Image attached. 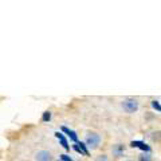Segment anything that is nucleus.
I'll return each mask as SVG.
<instances>
[{
  "label": "nucleus",
  "mask_w": 161,
  "mask_h": 161,
  "mask_svg": "<svg viewBox=\"0 0 161 161\" xmlns=\"http://www.w3.org/2000/svg\"><path fill=\"white\" fill-rule=\"evenodd\" d=\"M58 161H62V160H58Z\"/></svg>",
  "instance_id": "nucleus-14"
},
{
  "label": "nucleus",
  "mask_w": 161,
  "mask_h": 161,
  "mask_svg": "<svg viewBox=\"0 0 161 161\" xmlns=\"http://www.w3.org/2000/svg\"><path fill=\"white\" fill-rule=\"evenodd\" d=\"M35 160L36 161H53V154L48 150H38L36 154H35Z\"/></svg>",
  "instance_id": "nucleus-3"
},
{
  "label": "nucleus",
  "mask_w": 161,
  "mask_h": 161,
  "mask_svg": "<svg viewBox=\"0 0 161 161\" xmlns=\"http://www.w3.org/2000/svg\"><path fill=\"white\" fill-rule=\"evenodd\" d=\"M60 160L62 161H73V158L70 157V156H67V154H60Z\"/></svg>",
  "instance_id": "nucleus-12"
},
{
  "label": "nucleus",
  "mask_w": 161,
  "mask_h": 161,
  "mask_svg": "<svg viewBox=\"0 0 161 161\" xmlns=\"http://www.w3.org/2000/svg\"><path fill=\"white\" fill-rule=\"evenodd\" d=\"M85 144L92 150L98 149L99 144H101V136L97 132H87L86 138H85Z\"/></svg>",
  "instance_id": "nucleus-1"
},
{
  "label": "nucleus",
  "mask_w": 161,
  "mask_h": 161,
  "mask_svg": "<svg viewBox=\"0 0 161 161\" xmlns=\"http://www.w3.org/2000/svg\"><path fill=\"white\" fill-rule=\"evenodd\" d=\"M152 106H153V109H156V110H158V112H161V105H160L158 101H152Z\"/></svg>",
  "instance_id": "nucleus-10"
},
{
  "label": "nucleus",
  "mask_w": 161,
  "mask_h": 161,
  "mask_svg": "<svg viewBox=\"0 0 161 161\" xmlns=\"http://www.w3.org/2000/svg\"><path fill=\"white\" fill-rule=\"evenodd\" d=\"M112 152H113V154L115 156V157H121V156L125 153V145H122V144H115L114 147L112 148Z\"/></svg>",
  "instance_id": "nucleus-4"
},
{
  "label": "nucleus",
  "mask_w": 161,
  "mask_h": 161,
  "mask_svg": "<svg viewBox=\"0 0 161 161\" xmlns=\"http://www.w3.org/2000/svg\"><path fill=\"white\" fill-rule=\"evenodd\" d=\"M132 145L133 148H140L141 150H144V152H147V153H149L150 152V148L148 147L147 144H144V142H141V141H132Z\"/></svg>",
  "instance_id": "nucleus-6"
},
{
  "label": "nucleus",
  "mask_w": 161,
  "mask_h": 161,
  "mask_svg": "<svg viewBox=\"0 0 161 161\" xmlns=\"http://www.w3.org/2000/svg\"><path fill=\"white\" fill-rule=\"evenodd\" d=\"M50 118H51V113L50 112H46L43 114V121H50Z\"/></svg>",
  "instance_id": "nucleus-13"
},
{
  "label": "nucleus",
  "mask_w": 161,
  "mask_h": 161,
  "mask_svg": "<svg viewBox=\"0 0 161 161\" xmlns=\"http://www.w3.org/2000/svg\"><path fill=\"white\" fill-rule=\"evenodd\" d=\"M122 108L124 110L126 113H134V112H137L138 110V106H140V103H138V101L137 99H134V98H126V99H124L122 101Z\"/></svg>",
  "instance_id": "nucleus-2"
},
{
  "label": "nucleus",
  "mask_w": 161,
  "mask_h": 161,
  "mask_svg": "<svg viewBox=\"0 0 161 161\" xmlns=\"http://www.w3.org/2000/svg\"><path fill=\"white\" fill-rule=\"evenodd\" d=\"M95 161H109V157L106 154H99L97 158H95Z\"/></svg>",
  "instance_id": "nucleus-11"
},
{
  "label": "nucleus",
  "mask_w": 161,
  "mask_h": 161,
  "mask_svg": "<svg viewBox=\"0 0 161 161\" xmlns=\"http://www.w3.org/2000/svg\"><path fill=\"white\" fill-rule=\"evenodd\" d=\"M62 130H63L64 133H67V136L70 137V140H71V141H74V142H78V136H77V133H75L74 130H70V129L66 128V126H63Z\"/></svg>",
  "instance_id": "nucleus-7"
},
{
  "label": "nucleus",
  "mask_w": 161,
  "mask_h": 161,
  "mask_svg": "<svg viewBox=\"0 0 161 161\" xmlns=\"http://www.w3.org/2000/svg\"><path fill=\"white\" fill-rule=\"evenodd\" d=\"M55 137H57L59 141H60V144H62V147L66 149V150H69L70 149V147H69V144H67V140L64 138V136L62 134V133H59V132H57L55 133Z\"/></svg>",
  "instance_id": "nucleus-8"
},
{
  "label": "nucleus",
  "mask_w": 161,
  "mask_h": 161,
  "mask_svg": "<svg viewBox=\"0 0 161 161\" xmlns=\"http://www.w3.org/2000/svg\"><path fill=\"white\" fill-rule=\"evenodd\" d=\"M74 149L77 150L78 153L83 154V156H89V150L86 148V144H82V142H77L74 145Z\"/></svg>",
  "instance_id": "nucleus-5"
},
{
  "label": "nucleus",
  "mask_w": 161,
  "mask_h": 161,
  "mask_svg": "<svg viewBox=\"0 0 161 161\" xmlns=\"http://www.w3.org/2000/svg\"><path fill=\"white\" fill-rule=\"evenodd\" d=\"M138 161H153V160H152V156L149 153H142L138 157Z\"/></svg>",
  "instance_id": "nucleus-9"
}]
</instances>
